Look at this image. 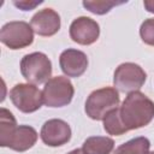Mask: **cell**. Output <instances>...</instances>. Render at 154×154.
I'll return each instance as SVG.
<instances>
[{"mask_svg":"<svg viewBox=\"0 0 154 154\" xmlns=\"http://www.w3.org/2000/svg\"><path fill=\"white\" fill-rule=\"evenodd\" d=\"M120 118L129 130L148 125L154 118V102L140 91L130 93L119 107Z\"/></svg>","mask_w":154,"mask_h":154,"instance_id":"1","label":"cell"},{"mask_svg":"<svg viewBox=\"0 0 154 154\" xmlns=\"http://www.w3.org/2000/svg\"><path fill=\"white\" fill-rule=\"evenodd\" d=\"M119 105V94L116 88L106 87L94 90L85 101V113L94 120H103L108 112Z\"/></svg>","mask_w":154,"mask_h":154,"instance_id":"2","label":"cell"},{"mask_svg":"<svg viewBox=\"0 0 154 154\" xmlns=\"http://www.w3.org/2000/svg\"><path fill=\"white\" fill-rule=\"evenodd\" d=\"M20 72L29 83L41 84L51 79L52 63L45 53L34 52L23 57L20 61Z\"/></svg>","mask_w":154,"mask_h":154,"instance_id":"3","label":"cell"},{"mask_svg":"<svg viewBox=\"0 0 154 154\" xmlns=\"http://www.w3.org/2000/svg\"><path fill=\"white\" fill-rule=\"evenodd\" d=\"M43 103L48 107H64L73 97L75 89L71 81L64 76H57L46 82L42 90Z\"/></svg>","mask_w":154,"mask_h":154,"instance_id":"4","label":"cell"},{"mask_svg":"<svg viewBox=\"0 0 154 154\" xmlns=\"http://www.w3.org/2000/svg\"><path fill=\"white\" fill-rule=\"evenodd\" d=\"M146 79L147 73L140 65L135 63H124L116 69L113 83L120 91L130 94L141 89Z\"/></svg>","mask_w":154,"mask_h":154,"instance_id":"5","label":"cell"},{"mask_svg":"<svg viewBox=\"0 0 154 154\" xmlns=\"http://www.w3.org/2000/svg\"><path fill=\"white\" fill-rule=\"evenodd\" d=\"M0 40L10 49H20L32 43L34 30L31 25H29L26 22H10L1 28Z\"/></svg>","mask_w":154,"mask_h":154,"instance_id":"6","label":"cell"},{"mask_svg":"<svg viewBox=\"0 0 154 154\" xmlns=\"http://www.w3.org/2000/svg\"><path fill=\"white\" fill-rule=\"evenodd\" d=\"M12 103L23 113H32L37 111L43 103L42 91L34 84L19 83L10 91Z\"/></svg>","mask_w":154,"mask_h":154,"instance_id":"7","label":"cell"},{"mask_svg":"<svg viewBox=\"0 0 154 154\" xmlns=\"http://www.w3.org/2000/svg\"><path fill=\"white\" fill-rule=\"evenodd\" d=\"M40 136L45 144L49 147H59L70 141L71 128L61 119H49L42 125Z\"/></svg>","mask_w":154,"mask_h":154,"instance_id":"8","label":"cell"},{"mask_svg":"<svg viewBox=\"0 0 154 154\" xmlns=\"http://www.w3.org/2000/svg\"><path fill=\"white\" fill-rule=\"evenodd\" d=\"M99 24L89 17H78L70 25V37L79 45H91L99 38Z\"/></svg>","mask_w":154,"mask_h":154,"instance_id":"9","label":"cell"},{"mask_svg":"<svg viewBox=\"0 0 154 154\" xmlns=\"http://www.w3.org/2000/svg\"><path fill=\"white\" fill-rule=\"evenodd\" d=\"M59 64L61 71L67 77L77 78L85 72L88 67V58L82 51L69 48L60 54Z\"/></svg>","mask_w":154,"mask_h":154,"instance_id":"10","label":"cell"},{"mask_svg":"<svg viewBox=\"0 0 154 154\" xmlns=\"http://www.w3.org/2000/svg\"><path fill=\"white\" fill-rule=\"evenodd\" d=\"M30 25L40 36H53L60 29V16L53 8H43L31 18Z\"/></svg>","mask_w":154,"mask_h":154,"instance_id":"11","label":"cell"},{"mask_svg":"<svg viewBox=\"0 0 154 154\" xmlns=\"http://www.w3.org/2000/svg\"><path fill=\"white\" fill-rule=\"evenodd\" d=\"M37 141V132L32 126L19 125L13 131L7 147L16 152H25L30 149Z\"/></svg>","mask_w":154,"mask_h":154,"instance_id":"12","label":"cell"},{"mask_svg":"<svg viewBox=\"0 0 154 154\" xmlns=\"http://www.w3.org/2000/svg\"><path fill=\"white\" fill-rule=\"evenodd\" d=\"M114 148V141L106 136L88 137L82 147L84 154H109Z\"/></svg>","mask_w":154,"mask_h":154,"instance_id":"13","label":"cell"},{"mask_svg":"<svg viewBox=\"0 0 154 154\" xmlns=\"http://www.w3.org/2000/svg\"><path fill=\"white\" fill-rule=\"evenodd\" d=\"M16 128H17V122L13 114L6 108H1L0 109V146L1 147H7L10 137L12 136Z\"/></svg>","mask_w":154,"mask_h":154,"instance_id":"14","label":"cell"},{"mask_svg":"<svg viewBox=\"0 0 154 154\" xmlns=\"http://www.w3.org/2000/svg\"><path fill=\"white\" fill-rule=\"evenodd\" d=\"M150 142L147 137H136L132 138L122 146H119L113 154H146L149 152Z\"/></svg>","mask_w":154,"mask_h":154,"instance_id":"15","label":"cell"},{"mask_svg":"<svg viewBox=\"0 0 154 154\" xmlns=\"http://www.w3.org/2000/svg\"><path fill=\"white\" fill-rule=\"evenodd\" d=\"M103 129L109 134L114 136L123 135L128 131V129L124 126L122 118H120V112L119 107L112 109L111 112L107 113V116L103 118Z\"/></svg>","mask_w":154,"mask_h":154,"instance_id":"16","label":"cell"},{"mask_svg":"<svg viewBox=\"0 0 154 154\" xmlns=\"http://www.w3.org/2000/svg\"><path fill=\"white\" fill-rule=\"evenodd\" d=\"M83 6L91 13L105 14L112 10V7L124 4V1H109V0H84Z\"/></svg>","mask_w":154,"mask_h":154,"instance_id":"17","label":"cell"},{"mask_svg":"<svg viewBox=\"0 0 154 154\" xmlns=\"http://www.w3.org/2000/svg\"><path fill=\"white\" fill-rule=\"evenodd\" d=\"M140 35L144 43L154 46V18L146 19L140 28Z\"/></svg>","mask_w":154,"mask_h":154,"instance_id":"18","label":"cell"},{"mask_svg":"<svg viewBox=\"0 0 154 154\" xmlns=\"http://www.w3.org/2000/svg\"><path fill=\"white\" fill-rule=\"evenodd\" d=\"M43 1L41 0H14L13 1V5L17 6L18 8H20L22 11H30V10H34L36 6H38L40 4H42Z\"/></svg>","mask_w":154,"mask_h":154,"instance_id":"19","label":"cell"},{"mask_svg":"<svg viewBox=\"0 0 154 154\" xmlns=\"http://www.w3.org/2000/svg\"><path fill=\"white\" fill-rule=\"evenodd\" d=\"M143 6L148 12L154 13V0H146L143 1Z\"/></svg>","mask_w":154,"mask_h":154,"instance_id":"20","label":"cell"},{"mask_svg":"<svg viewBox=\"0 0 154 154\" xmlns=\"http://www.w3.org/2000/svg\"><path fill=\"white\" fill-rule=\"evenodd\" d=\"M67 154H84V152H83L82 149H73V150H71V152L67 153Z\"/></svg>","mask_w":154,"mask_h":154,"instance_id":"21","label":"cell"},{"mask_svg":"<svg viewBox=\"0 0 154 154\" xmlns=\"http://www.w3.org/2000/svg\"><path fill=\"white\" fill-rule=\"evenodd\" d=\"M146 154H154V152H148V153H146Z\"/></svg>","mask_w":154,"mask_h":154,"instance_id":"22","label":"cell"}]
</instances>
